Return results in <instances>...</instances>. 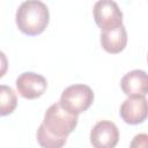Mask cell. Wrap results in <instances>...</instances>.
I'll use <instances>...</instances> for the list:
<instances>
[{
  "label": "cell",
  "mask_w": 148,
  "mask_h": 148,
  "mask_svg": "<svg viewBox=\"0 0 148 148\" xmlns=\"http://www.w3.org/2000/svg\"><path fill=\"white\" fill-rule=\"evenodd\" d=\"M37 142L39 146L45 147V148H60L66 143L67 138H59L51 132L46 130V127L43 125V123L39 125L37 133H36Z\"/></svg>",
  "instance_id": "8fae6325"
},
{
  "label": "cell",
  "mask_w": 148,
  "mask_h": 148,
  "mask_svg": "<svg viewBox=\"0 0 148 148\" xmlns=\"http://www.w3.org/2000/svg\"><path fill=\"white\" fill-rule=\"evenodd\" d=\"M127 44V32L124 24H120L119 27L102 31L101 34V45L102 47L112 54L121 52Z\"/></svg>",
  "instance_id": "9c48e42d"
},
{
  "label": "cell",
  "mask_w": 148,
  "mask_h": 148,
  "mask_svg": "<svg viewBox=\"0 0 148 148\" xmlns=\"http://www.w3.org/2000/svg\"><path fill=\"white\" fill-rule=\"evenodd\" d=\"M94 102V91L87 84H72L67 87L60 96L59 104L73 114L87 111Z\"/></svg>",
  "instance_id": "3957f363"
},
{
  "label": "cell",
  "mask_w": 148,
  "mask_h": 148,
  "mask_svg": "<svg viewBox=\"0 0 148 148\" xmlns=\"http://www.w3.org/2000/svg\"><path fill=\"white\" fill-rule=\"evenodd\" d=\"M147 99L146 96L127 97L120 105V117L130 125H138L147 118Z\"/></svg>",
  "instance_id": "52a82bcc"
},
{
  "label": "cell",
  "mask_w": 148,
  "mask_h": 148,
  "mask_svg": "<svg viewBox=\"0 0 148 148\" xmlns=\"http://www.w3.org/2000/svg\"><path fill=\"white\" fill-rule=\"evenodd\" d=\"M8 69V59L6 54L0 51V77H2Z\"/></svg>",
  "instance_id": "7c38bea8"
},
{
  "label": "cell",
  "mask_w": 148,
  "mask_h": 148,
  "mask_svg": "<svg viewBox=\"0 0 148 148\" xmlns=\"http://www.w3.org/2000/svg\"><path fill=\"white\" fill-rule=\"evenodd\" d=\"M43 125L52 134L59 138H67L77 125V114L66 111L57 102L46 110Z\"/></svg>",
  "instance_id": "7a4b0ae2"
},
{
  "label": "cell",
  "mask_w": 148,
  "mask_h": 148,
  "mask_svg": "<svg viewBox=\"0 0 148 148\" xmlns=\"http://www.w3.org/2000/svg\"><path fill=\"white\" fill-rule=\"evenodd\" d=\"M17 106L16 92L6 84H0V116H8Z\"/></svg>",
  "instance_id": "30bf717a"
},
{
  "label": "cell",
  "mask_w": 148,
  "mask_h": 148,
  "mask_svg": "<svg viewBox=\"0 0 148 148\" xmlns=\"http://www.w3.org/2000/svg\"><path fill=\"white\" fill-rule=\"evenodd\" d=\"M121 90L128 97L146 96L148 92V76L142 69H133L126 73L120 81Z\"/></svg>",
  "instance_id": "ba28073f"
},
{
  "label": "cell",
  "mask_w": 148,
  "mask_h": 148,
  "mask_svg": "<svg viewBox=\"0 0 148 148\" xmlns=\"http://www.w3.org/2000/svg\"><path fill=\"white\" fill-rule=\"evenodd\" d=\"M15 21L21 32L28 36H37L49 24V8L40 0H25L17 8Z\"/></svg>",
  "instance_id": "6da1fadb"
},
{
  "label": "cell",
  "mask_w": 148,
  "mask_h": 148,
  "mask_svg": "<svg viewBox=\"0 0 148 148\" xmlns=\"http://www.w3.org/2000/svg\"><path fill=\"white\" fill-rule=\"evenodd\" d=\"M16 88L18 94L27 99H35L40 97L46 88V79L35 72H24L16 79Z\"/></svg>",
  "instance_id": "5b68a950"
},
{
  "label": "cell",
  "mask_w": 148,
  "mask_h": 148,
  "mask_svg": "<svg viewBox=\"0 0 148 148\" xmlns=\"http://www.w3.org/2000/svg\"><path fill=\"white\" fill-rule=\"evenodd\" d=\"M94 20L102 31L123 24V12L113 0H98L92 8Z\"/></svg>",
  "instance_id": "277c9868"
},
{
  "label": "cell",
  "mask_w": 148,
  "mask_h": 148,
  "mask_svg": "<svg viewBox=\"0 0 148 148\" xmlns=\"http://www.w3.org/2000/svg\"><path fill=\"white\" fill-rule=\"evenodd\" d=\"M119 131L110 120L98 121L90 132V142L96 148H113L118 143Z\"/></svg>",
  "instance_id": "8992f818"
}]
</instances>
